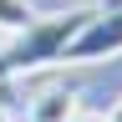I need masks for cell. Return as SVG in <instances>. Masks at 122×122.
<instances>
[{
    "label": "cell",
    "mask_w": 122,
    "mask_h": 122,
    "mask_svg": "<svg viewBox=\"0 0 122 122\" xmlns=\"http://www.w3.org/2000/svg\"><path fill=\"white\" fill-rule=\"evenodd\" d=\"M86 20H92L86 5H76V10H56V15H36L20 36H10L5 46H0V86L15 81V76L41 71V66H61L66 46L81 36Z\"/></svg>",
    "instance_id": "cell-1"
},
{
    "label": "cell",
    "mask_w": 122,
    "mask_h": 122,
    "mask_svg": "<svg viewBox=\"0 0 122 122\" xmlns=\"http://www.w3.org/2000/svg\"><path fill=\"white\" fill-rule=\"evenodd\" d=\"M122 56V5L112 10H92V20L81 25V36L66 46V66H97V61Z\"/></svg>",
    "instance_id": "cell-2"
},
{
    "label": "cell",
    "mask_w": 122,
    "mask_h": 122,
    "mask_svg": "<svg viewBox=\"0 0 122 122\" xmlns=\"http://www.w3.org/2000/svg\"><path fill=\"white\" fill-rule=\"evenodd\" d=\"M76 112H81V97H76L71 86H56V92H41V97L30 102L25 122H71Z\"/></svg>",
    "instance_id": "cell-3"
},
{
    "label": "cell",
    "mask_w": 122,
    "mask_h": 122,
    "mask_svg": "<svg viewBox=\"0 0 122 122\" xmlns=\"http://www.w3.org/2000/svg\"><path fill=\"white\" fill-rule=\"evenodd\" d=\"M30 20H36V5L30 0H0V30L5 36H20Z\"/></svg>",
    "instance_id": "cell-4"
},
{
    "label": "cell",
    "mask_w": 122,
    "mask_h": 122,
    "mask_svg": "<svg viewBox=\"0 0 122 122\" xmlns=\"http://www.w3.org/2000/svg\"><path fill=\"white\" fill-rule=\"evenodd\" d=\"M71 122H107V112H76Z\"/></svg>",
    "instance_id": "cell-5"
},
{
    "label": "cell",
    "mask_w": 122,
    "mask_h": 122,
    "mask_svg": "<svg viewBox=\"0 0 122 122\" xmlns=\"http://www.w3.org/2000/svg\"><path fill=\"white\" fill-rule=\"evenodd\" d=\"M107 122H122V97L112 102V112H107Z\"/></svg>",
    "instance_id": "cell-6"
},
{
    "label": "cell",
    "mask_w": 122,
    "mask_h": 122,
    "mask_svg": "<svg viewBox=\"0 0 122 122\" xmlns=\"http://www.w3.org/2000/svg\"><path fill=\"white\" fill-rule=\"evenodd\" d=\"M0 122H15V112H10V107H5V102H0Z\"/></svg>",
    "instance_id": "cell-7"
}]
</instances>
